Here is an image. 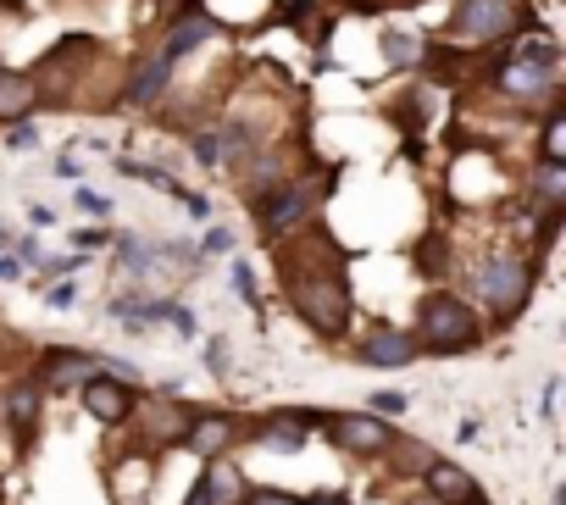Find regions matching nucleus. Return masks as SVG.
<instances>
[{
    "instance_id": "27",
    "label": "nucleus",
    "mask_w": 566,
    "mask_h": 505,
    "mask_svg": "<svg viewBox=\"0 0 566 505\" xmlns=\"http://www.w3.org/2000/svg\"><path fill=\"white\" fill-rule=\"evenodd\" d=\"M244 505H301V494H290V488H250Z\"/></svg>"
},
{
    "instance_id": "17",
    "label": "nucleus",
    "mask_w": 566,
    "mask_h": 505,
    "mask_svg": "<svg viewBox=\"0 0 566 505\" xmlns=\"http://www.w3.org/2000/svg\"><path fill=\"white\" fill-rule=\"evenodd\" d=\"M34 106V84L23 73H0V123H18Z\"/></svg>"
},
{
    "instance_id": "23",
    "label": "nucleus",
    "mask_w": 566,
    "mask_h": 505,
    "mask_svg": "<svg viewBox=\"0 0 566 505\" xmlns=\"http://www.w3.org/2000/svg\"><path fill=\"white\" fill-rule=\"evenodd\" d=\"M222 156H228L222 134H200V139H195V161H200V167H217Z\"/></svg>"
},
{
    "instance_id": "33",
    "label": "nucleus",
    "mask_w": 566,
    "mask_h": 505,
    "mask_svg": "<svg viewBox=\"0 0 566 505\" xmlns=\"http://www.w3.org/2000/svg\"><path fill=\"white\" fill-rule=\"evenodd\" d=\"M29 222H34V228H51L56 211H51V206H29Z\"/></svg>"
},
{
    "instance_id": "36",
    "label": "nucleus",
    "mask_w": 566,
    "mask_h": 505,
    "mask_svg": "<svg viewBox=\"0 0 566 505\" xmlns=\"http://www.w3.org/2000/svg\"><path fill=\"white\" fill-rule=\"evenodd\" d=\"M18 256H23V262H34V267H40V239H18Z\"/></svg>"
},
{
    "instance_id": "6",
    "label": "nucleus",
    "mask_w": 566,
    "mask_h": 505,
    "mask_svg": "<svg viewBox=\"0 0 566 505\" xmlns=\"http://www.w3.org/2000/svg\"><path fill=\"white\" fill-rule=\"evenodd\" d=\"M422 483H428V499H439V505H472L483 494L478 477L467 466H455V461H428L422 466Z\"/></svg>"
},
{
    "instance_id": "5",
    "label": "nucleus",
    "mask_w": 566,
    "mask_h": 505,
    "mask_svg": "<svg viewBox=\"0 0 566 505\" xmlns=\"http://www.w3.org/2000/svg\"><path fill=\"white\" fill-rule=\"evenodd\" d=\"M328 433H334V444L350 450V455H384V450L395 444L389 417H373V411H345V417L328 422Z\"/></svg>"
},
{
    "instance_id": "8",
    "label": "nucleus",
    "mask_w": 566,
    "mask_h": 505,
    "mask_svg": "<svg viewBox=\"0 0 566 505\" xmlns=\"http://www.w3.org/2000/svg\"><path fill=\"white\" fill-rule=\"evenodd\" d=\"M417 361V339L400 334V328H378L367 345H361V367H378V372H400Z\"/></svg>"
},
{
    "instance_id": "40",
    "label": "nucleus",
    "mask_w": 566,
    "mask_h": 505,
    "mask_svg": "<svg viewBox=\"0 0 566 505\" xmlns=\"http://www.w3.org/2000/svg\"><path fill=\"white\" fill-rule=\"evenodd\" d=\"M417 505H439V499H417Z\"/></svg>"
},
{
    "instance_id": "14",
    "label": "nucleus",
    "mask_w": 566,
    "mask_h": 505,
    "mask_svg": "<svg viewBox=\"0 0 566 505\" xmlns=\"http://www.w3.org/2000/svg\"><path fill=\"white\" fill-rule=\"evenodd\" d=\"M90 361H95V356H84V350H45L40 378H45V383H73V378H90Z\"/></svg>"
},
{
    "instance_id": "20",
    "label": "nucleus",
    "mask_w": 566,
    "mask_h": 505,
    "mask_svg": "<svg viewBox=\"0 0 566 505\" xmlns=\"http://www.w3.org/2000/svg\"><path fill=\"white\" fill-rule=\"evenodd\" d=\"M384 62L389 67H411L417 62V40L411 34H384Z\"/></svg>"
},
{
    "instance_id": "39",
    "label": "nucleus",
    "mask_w": 566,
    "mask_h": 505,
    "mask_svg": "<svg viewBox=\"0 0 566 505\" xmlns=\"http://www.w3.org/2000/svg\"><path fill=\"white\" fill-rule=\"evenodd\" d=\"M0 244H12V228L7 222H0Z\"/></svg>"
},
{
    "instance_id": "15",
    "label": "nucleus",
    "mask_w": 566,
    "mask_h": 505,
    "mask_svg": "<svg viewBox=\"0 0 566 505\" xmlns=\"http://www.w3.org/2000/svg\"><path fill=\"white\" fill-rule=\"evenodd\" d=\"M7 417H12L18 444H29V433H34V422H40V389H34V383H18L12 400H7Z\"/></svg>"
},
{
    "instance_id": "9",
    "label": "nucleus",
    "mask_w": 566,
    "mask_h": 505,
    "mask_svg": "<svg viewBox=\"0 0 566 505\" xmlns=\"http://www.w3.org/2000/svg\"><path fill=\"white\" fill-rule=\"evenodd\" d=\"M511 23V0H461L455 7V29L467 40H494Z\"/></svg>"
},
{
    "instance_id": "12",
    "label": "nucleus",
    "mask_w": 566,
    "mask_h": 505,
    "mask_svg": "<svg viewBox=\"0 0 566 505\" xmlns=\"http://www.w3.org/2000/svg\"><path fill=\"white\" fill-rule=\"evenodd\" d=\"M167 84H172V62H145V67H134V78H128V106H156L161 95H167Z\"/></svg>"
},
{
    "instance_id": "4",
    "label": "nucleus",
    "mask_w": 566,
    "mask_h": 505,
    "mask_svg": "<svg viewBox=\"0 0 566 505\" xmlns=\"http://www.w3.org/2000/svg\"><path fill=\"white\" fill-rule=\"evenodd\" d=\"M527 284H533V267L516 262V256H500L478 273V295L494 306V312H516L527 301Z\"/></svg>"
},
{
    "instance_id": "22",
    "label": "nucleus",
    "mask_w": 566,
    "mask_h": 505,
    "mask_svg": "<svg viewBox=\"0 0 566 505\" xmlns=\"http://www.w3.org/2000/svg\"><path fill=\"white\" fill-rule=\"evenodd\" d=\"M117 262H123V273H128V278H145V267H150V250H145L139 239H123Z\"/></svg>"
},
{
    "instance_id": "32",
    "label": "nucleus",
    "mask_w": 566,
    "mask_h": 505,
    "mask_svg": "<svg viewBox=\"0 0 566 505\" xmlns=\"http://www.w3.org/2000/svg\"><path fill=\"white\" fill-rule=\"evenodd\" d=\"M73 244L95 250V244H106V228H73Z\"/></svg>"
},
{
    "instance_id": "26",
    "label": "nucleus",
    "mask_w": 566,
    "mask_h": 505,
    "mask_svg": "<svg viewBox=\"0 0 566 505\" xmlns=\"http://www.w3.org/2000/svg\"><path fill=\"white\" fill-rule=\"evenodd\" d=\"M233 295H239L244 306H255V312H261V301H255V278H250V267H244V262H233Z\"/></svg>"
},
{
    "instance_id": "19",
    "label": "nucleus",
    "mask_w": 566,
    "mask_h": 505,
    "mask_svg": "<svg viewBox=\"0 0 566 505\" xmlns=\"http://www.w3.org/2000/svg\"><path fill=\"white\" fill-rule=\"evenodd\" d=\"M150 317L172 323V334H184V339H195V334H200V328H195V312H189V306H178V301H150Z\"/></svg>"
},
{
    "instance_id": "34",
    "label": "nucleus",
    "mask_w": 566,
    "mask_h": 505,
    "mask_svg": "<svg viewBox=\"0 0 566 505\" xmlns=\"http://www.w3.org/2000/svg\"><path fill=\"white\" fill-rule=\"evenodd\" d=\"M73 301H78L73 284H56V290H51V306H73Z\"/></svg>"
},
{
    "instance_id": "7",
    "label": "nucleus",
    "mask_w": 566,
    "mask_h": 505,
    "mask_svg": "<svg viewBox=\"0 0 566 505\" xmlns=\"http://www.w3.org/2000/svg\"><path fill=\"white\" fill-rule=\"evenodd\" d=\"M84 411H90L95 422H123V417L134 411V394L123 389V378L90 372V378H84Z\"/></svg>"
},
{
    "instance_id": "13",
    "label": "nucleus",
    "mask_w": 566,
    "mask_h": 505,
    "mask_svg": "<svg viewBox=\"0 0 566 505\" xmlns=\"http://www.w3.org/2000/svg\"><path fill=\"white\" fill-rule=\"evenodd\" d=\"M549 73H555V67H538V62H511V67L500 73V90H505V95L533 101V95H544V90H549Z\"/></svg>"
},
{
    "instance_id": "35",
    "label": "nucleus",
    "mask_w": 566,
    "mask_h": 505,
    "mask_svg": "<svg viewBox=\"0 0 566 505\" xmlns=\"http://www.w3.org/2000/svg\"><path fill=\"white\" fill-rule=\"evenodd\" d=\"M18 278H23V267L12 256H0V284H18Z\"/></svg>"
},
{
    "instance_id": "25",
    "label": "nucleus",
    "mask_w": 566,
    "mask_h": 505,
    "mask_svg": "<svg viewBox=\"0 0 566 505\" xmlns=\"http://www.w3.org/2000/svg\"><path fill=\"white\" fill-rule=\"evenodd\" d=\"M277 18L283 23H312L317 18V0H277Z\"/></svg>"
},
{
    "instance_id": "31",
    "label": "nucleus",
    "mask_w": 566,
    "mask_h": 505,
    "mask_svg": "<svg viewBox=\"0 0 566 505\" xmlns=\"http://www.w3.org/2000/svg\"><path fill=\"white\" fill-rule=\"evenodd\" d=\"M228 244H233V233H228V228H206V250H211V256H222Z\"/></svg>"
},
{
    "instance_id": "29",
    "label": "nucleus",
    "mask_w": 566,
    "mask_h": 505,
    "mask_svg": "<svg viewBox=\"0 0 566 505\" xmlns=\"http://www.w3.org/2000/svg\"><path fill=\"white\" fill-rule=\"evenodd\" d=\"M7 145H12V150H34V145H40V128H34V123H12Z\"/></svg>"
},
{
    "instance_id": "30",
    "label": "nucleus",
    "mask_w": 566,
    "mask_h": 505,
    "mask_svg": "<svg viewBox=\"0 0 566 505\" xmlns=\"http://www.w3.org/2000/svg\"><path fill=\"white\" fill-rule=\"evenodd\" d=\"M206 367H211V372H228V345H222V339L206 345Z\"/></svg>"
},
{
    "instance_id": "10",
    "label": "nucleus",
    "mask_w": 566,
    "mask_h": 505,
    "mask_svg": "<svg viewBox=\"0 0 566 505\" xmlns=\"http://www.w3.org/2000/svg\"><path fill=\"white\" fill-rule=\"evenodd\" d=\"M206 40H217V18L189 12L184 23H172V29H167V40H161V62H178V56H189V51H195V45H206Z\"/></svg>"
},
{
    "instance_id": "2",
    "label": "nucleus",
    "mask_w": 566,
    "mask_h": 505,
    "mask_svg": "<svg viewBox=\"0 0 566 505\" xmlns=\"http://www.w3.org/2000/svg\"><path fill=\"white\" fill-rule=\"evenodd\" d=\"M290 301H295V312L323 339H345V328H350V290H345V278H295L290 273Z\"/></svg>"
},
{
    "instance_id": "18",
    "label": "nucleus",
    "mask_w": 566,
    "mask_h": 505,
    "mask_svg": "<svg viewBox=\"0 0 566 505\" xmlns=\"http://www.w3.org/2000/svg\"><path fill=\"white\" fill-rule=\"evenodd\" d=\"M112 323L145 328V323H150V301H145V295H117V301H112Z\"/></svg>"
},
{
    "instance_id": "21",
    "label": "nucleus",
    "mask_w": 566,
    "mask_h": 505,
    "mask_svg": "<svg viewBox=\"0 0 566 505\" xmlns=\"http://www.w3.org/2000/svg\"><path fill=\"white\" fill-rule=\"evenodd\" d=\"M560 178H566V161H544V167H538V194H544L549 206H560V194H566Z\"/></svg>"
},
{
    "instance_id": "16",
    "label": "nucleus",
    "mask_w": 566,
    "mask_h": 505,
    "mask_svg": "<svg viewBox=\"0 0 566 505\" xmlns=\"http://www.w3.org/2000/svg\"><path fill=\"white\" fill-rule=\"evenodd\" d=\"M233 472L228 466H211V472H200L195 477V488H189V505H228L233 499Z\"/></svg>"
},
{
    "instance_id": "38",
    "label": "nucleus",
    "mask_w": 566,
    "mask_h": 505,
    "mask_svg": "<svg viewBox=\"0 0 566 505\" xmlns=\"http://www.w3.org/2000/svg\"><path fill=\"white\" fill-rule=\"evenodd\" d=\"M301 505H350L345 494H312V499H301Z\"/></svg>"
},
{
    "instance_id": "24",
    "label": "nucleus",
    "mask_w": 566,
    "mask_h": 505,
    "mask_svg": "<svg viewBox=\"0 0 566 505\" xmlns=\"http://www.w3.org/2000/svg\"><path fill=\"white\" fill-rule=\"evenodd\" d=\"M367 406H373V417H400V411H406L411 400H406L400 389H378V394H373Z\"/></svg>"
},
{
    "instance_id": "3",
    "label": "nucleus",
    "mask_w": 566,
    "mask_h": 505,
    "mask_svg": "<svg viewBox=\"0 0 566 505\" xmlns=\"http://www.w3.org/2000/svg\"><path fill=\"white\" fill-rule=\"evenodd\" d=\"M250 206H255L261 228H266L272 239H283V233H295V228L312 217V189H306V183H272V189L250 194Z\"/></svg>"
},
{
    "instance_id": "1",
    "label": "nucleus",
    "mask_w": 566,
    "mask_h": 505,
    "mask_svg": "<svg viewBox=\"0 0 566 505\" xmlns=\"http://www.w3.org/2000/svg\"><path fill=\"white\" fill-rule=\"evenodd\" d=\"M483 345V323L478 312L461 301V295H428L422 301V328H417V350H433V356H461Z\"/></svg>"
},
{
    "instance_id": "37",
    "label": "nucleus",
    "mask_w": 566,
    "mask_h": 505,
    "mask_svg": "<svg viewBox=\"0 0 566 505\" xmlns=\"http://www.w3.org/2000/svg\"><path fill=\"white\" fill-rule=\"evenodd\" d=\"M555 394H560V383L549 378V383H544V417H555Z\"/></svg>"
},
{
    "instance_id": "11",
    "label": "nucleus",
    "mask_w": 566,
    "mask_h": 505,
    "mask_svg": "<svg viewBox=\"0 0 566 505\" xmlns=\"http://www.w3.org/2000/svg\"><path fill=\"white\" fill-rule=\"evenodd\" d=\"M228 444H233V417H228V411L195 417L189 433H184V450H195V455H222Z\"/></svg>"
},
{
    "instance_id": "28",
    "label": "nucleus",
    "mask_w": 566,
    "mask_h": 505,
    "mask_svg": "<svg viewBox=\"0 0 566 505\" xmlns=\"http://www.w3.org/2000/svg\"><path fill=\"white\" fill-rule=\"evenodd\" d=\"M73 200H78V211H90V217H106V211H112V200H106V194H95V189H78V183H73Z\"/></svg>"
}]
</instances>
